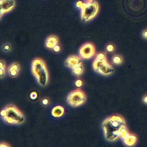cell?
Returning <instances> with one entry per match:
<instances>
[{
  "label": "cell",
  "instance_id": "cell-1",
  "mask_svg": "<svg viewBox=\"0 0 147 147\" xmlns=\"http://www.w3.org/2000/svg\"><path fill=\"white\" fill-rule=\"evenodd\" d=\"M102 126L106 139L113 142L120 137L121 131L126 127L125 121L122 116L114 115L106 119Z\"/></svg>",
  "mask_w": 147,
  "mask_h": 147
},
{
  "label": "cell",
  "instance_id": "cell-2",
  "mask_svg": "<svg viewBox=\"0 0 147 147\" xmlns=\"http://www.w3.org/2000/svg\"><path fill=\"white\" fill-rule=\"evenodd\" d=\"M2 120L9 125H19L23 123L25 117L22 112L14 105H7L1 111Z\"/></svg>",
  "mask_w": 147,
  "mask_h": 147
},
{
  "label": "cell",
  "instance_id": "cell-3",
  "mask_svg": "<svg viewBox=\"0 0 147 147\" xmlns=\"http://www.w3.org/2000/svg\"><path fill=\"white\" fill-rule=\"evenodd\" d=\"M31 70L39 84L41 86H46L48 83L49 75L44 61L40 58L34 59L32 61Z\"/></svg>",
  "mask_w": 147,
  "mask_h": 147
},
{
  "label": "cell",
  "instance_id": "cell-4",
  "mask_svg": "<svg viewBox=\"0 0 147 147\" xmlns=\"http://www.w3.org/2000/svg\"><path fill=\"white\" fill-rule=\"evenodd\" d=\"M93 68L96 72L107 76L114 73V69L108 62L106 55L104 53H98L93 63Z\"/></svg>",
  "mask_w": 147,
  "mask_h": 147
},
{
  "label": "cell",
  "instance_id": "cell-5",
  "mask_svg": "<svg viewBox=\"0 0 147 147\" xmlns=\"http://www.w3.org/2000/svg\"><path fill=\"white\" fill-rule=\"evenodd\" d=\"M82 21L83 23H86L94 18L99 11V6L98 3L95 1L83 3L81 7Z\"/></svg>",
  "mask_w": 147,
  "mask_h": 147
},
{
  "label": "cell",
  "instance_id": "cell-6",
  "mask_svg": "<svg viewBox=\"0 0 147 147\" xmlns=\"http://www.w3.org/2000/svg\"><path fill=\"white\" fill-rule=\"evenodd\" d=\"M86 96L81 90L77 89L70 92L67 98V102L70 106L77 107L85 103Z\"/></svg>",
  "mask_w": 147,
  "mask_h": 147
},
{
  "label": "cell",
  "instance_id": "cell-7",
  "mask_svg": "<svg viewBox=\"0 0 147 147\" xmlns=\"http://www.w3.org/2000/svg\"><path fill=\"white\" fill-rule=\"evenodd\" d=\"M95 46L91 42H88L83 44L79 49L80 57L84 60H89L96 54Z\"/></svg>",
  "mask_w": 147,
  "mask_h": 147
},
{
  "label": "cell",
  "instance_id": "cell-8",
  "mask_svg": "<svg viewBox=\"0 0 147 147\" xmlns=\"http://www.w3.org/2000/svg\"><path fill=\"white\" fill-rule=\"evenodd\" d=\"M15 0H0L1 17L5 13L11 11L15 6Z\"/></svg>",
  "mask_w": 147,
  "mask_h": 147
},
{
  "label": "cell",
  "instance_id": "cell-9",
  "mask_svg": "<svg viewBox=\"0 0 147 147\" xmlns=\"http://www.w3.org/2000/svg\"><path fill=\"white\" fill-rule=\"evenodd\" d=\"M82 64V61L81 58L74 55L69 56L65 62V66L72 69L80 66Z\"/></svg>",
  "mask_w": 147,
  "mask_h": 147
},
{
  "label": "cell",
  "instance_id": "cell-10",
  "mask_svg": "<svg viewBox=\"0 0 147 147\" xmlns=\"http://www.w3.org/2000/svg\"><path fill=\"white\" fill-rule=\"evenodd\" d=\"M20 70V67L17 63H14L11 64L8 68V74L11 77L15 78L18 75Z\"/></svg>",
  "mask_w": 147,
  "mask_h": 147
},
{
  "label": "cell",
  "instance_id": "cell-11",
  "mask_svg": "<svg viewBox=\"0 0 147 147\" xmlns=\"http://www.w3.org/2000/svg\"><path fill=\"white\" fill-rule=\"evenodd\" d=\"M59 39L55 35H51L48 36L46 40L45 46L47 48L52 49L55 45L58 44Z\"/></svg>",
  "mask_w": 147,
  "mask_h": 147
},
{
  "label": "cell",
  "instance_id": "cell-12",
  "mask_svg": "<svg viewBox=\"0 0 147 147\" xmlns=\"http://www.w3.org/2000/svg\"><path fill=\"white\" fill-rule=\"evenodd\" d=\"M65 109L62 106L58 105L54 107L52 110L51 114L55 118H60L64 114Z\"/></svg>",
  "mask_w": 147,
  "mask_h": 147
},
{
  "label": "cell",
  "instance_id": "cell-13",
  "mask_svg": "<svg viewBox=\"0 0 147 147\" xmlns=\"http://www.w3.org/2000/svg\"><path fill=\"white\" fill-rule=\"evenodd\" d=\"M112 63L116 65H120L124 62L122 56L118 54H115L113 56L112 59Z\"/></svg>",
  "mask_w": 147,
  "mask_h": 147
},
{
  "label": "cell",
  "instance_id": "cell-14",
  "mask_svg": "<svg viewBox=\"0 0 147 147\" xmlns=\"http://www.w3.org/2000/svg\"><path fill=\"white\" fill-rule=\"evenodd\" d=\"M84 68L82 65L72 69V73L76 76H80L83 73Z\"/></svg>",
  "mask_w": 147,
  "mask_h": 147
},
{
  "label": "cell",
  "instance_id": "cell-15",
  "mask_svg": "<svg viewBox=\"0 0 147 147\" xmlns=\"http://www.w3.org/2000/svg\"><path fill=\"white\" fill-rule=\"evenodd\" d=\"M5 63L3 61L1 60L0 62V76L2 79L5 76Z\"/></svg>",
  "mask_w": 147,
  "mask_h": 147
},
{
  "label": "cell",
  "instance_id": "cell-16",
  "mask_svg": "<svg viewBox=\"0 0 147 147\" xmlns=\"http://www.w3.org/2000/svg\"><path fill=\"white\" fill-rule=\"evenodd\" d=\"M106 50L108 52L113 53L115 50V46L114 44L110 43L106 46Z\"/></svg>",
  "mask_w": 147,
  "mask_h": 147
},
{
  "label": "cell",
  "instance_id": "cell-17",
  "mask_svg": "<svg viewBox=\"0 0 147 147\" xmlns=\"http://www.w3.org/2000/svg\"><path fill=\"white\" fill-rule=\"evenodd\" d=\"M1 49L3 51L8 52L11 50V47L10 44H8V43H5L2 46Z\"/></svg>",
  "mask_w": 147,
  "mask_h": 147
},
{
  "label": "cell",
  "instance_id": "cell-18",
  "mask_svg": "<svg viewBox=\"0 0 147 147\" xmlns=\"http://www.w3.org/2000/svg\"><path fill=\"white\" fill-rule=\"evenodd\" d=\"M83 81L81 79H78L75 82V86L78 89H80V88H81L83 86Z\"/></svg>",
  "mask_w": 147,
  "mask_h": 147
},
{
  "label": "cell",
  "instance_id": "cell-19",
  "mask_svg": "<svg viewBox=\"0 0 147 147\" xmlns=\"http://www.w3.org/2000/svg\"><path fill=\"white\" fill-rule=\"evenodd\" d=\"M53 52L55 53H58L60 52L61 50V47L60 45L58 44L55 45L53 48L52 49Z\"/></svg>",
  "mask_w": 147,
  "mask_h": 147
},
{
  "label": "cell",
  "instance_id": "cell-20",
  "mask_svg": "<svg viewBox=\"0 0 147 147\" xmlns=\"http://www.w3.org/2000/svg\"><path fill=\"white\" fill-rule=\"evenodd\" d=\"M50 101L47 98H43L41 101V104L43 106H47L49 105Z\"/></svg>",
  "mask_w": 147,
  "mask_h": 147
},
{
  "label": "cell",
  "instance_id": "cell-21",
  "mask_svg": "<svg viewBox=\"0 0 147 147\" xmlns=\"http://www.w3.org/2000/svg\"><path fill=\"white\" fill-rule=\"evenodd\" d=\"M38 98V93L35 92H33L30 94V98L32 100H35Z\"/></svg>",
  "mask_w": 147,
  "mask_h": 147
},
{
  "label": "cell",
  "instance_id": "cell-22",
  "mask_svg": "<svg viewBox=\"0 0 147 147\" xmlns=\"http://www.w3.org/2000/svg\"><path fill=\"white\" fill-rule=\"evenodd\" d=\"M142 37L144 39L147 40V29H145L142 32Z\"/></svg>",
  "mask_w": 147,
  "mask_h": 147
},
{
  "label": "cell",
  "instance_id": "cell-23",
  "mask_svg": "<svg viewBox=\"0 0 147 147\" xmlns=\"http://www.w3.org/2000/svg\"><path fill=\"white\" fill-rule=\"evenodd\" d=\"M142 100V102L144 104L147 105V94H145L143 96Z\"/></svg>",
  "mask_w": 147,
  "mask_h": 147
},
{
  "label": "cell",
  "instance_id": "cell-24",
  "mask_svg": "<svg viewBox=\"0 0 147 147\" xmlns=\"http://www.w3.org/2000/svg\"><path fill=\"white\" fill-rule=\"evenodd\" d=\"M82 4H83V2H82V1H78V2L76 3V6L79 7V8H80L82 5Z\"/></svg>",
  "mask_w": 147,
  "mask_h": 147
},
{
  "label": "cell",
  "instance_id": "cell-25",
  "mask_svg": "<svg viewBox=\"0 0 147 147\" xmlns=\"http://www.w3.org/2000/svg\"><path fill=\"white\" fill-rule=\"evenodd\" d=\"M9 145L5 143H1V147H9Z\"/></svg>",
  "mask_w": 147,
  "mask_h": 147
},
{
  "label": "cell",
  "instance_id": "cell-26",
  "mask_svg": "<svg viewBox=\"0 0 147 147\" xmlns=\"http://www.w3.org/2000/svg\"><path fill=\"white\" fill-rule=\"evenodd\" d=\"M86 2H90V1H92L93 0H86Z\"/></svg>",
  "mask_w": 147,
  "mask_h": 147
}]
</instances>
